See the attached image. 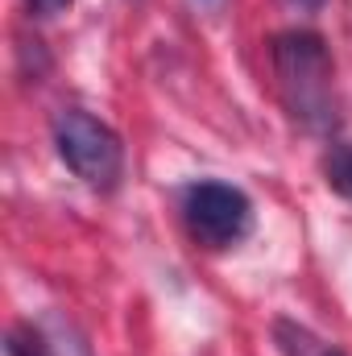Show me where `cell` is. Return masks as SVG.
I'll return each mask as SVG.
<instances>
[{
  "mask_svg": "<svg viewBox=\"0 0 352 356\" xmlns=\"http://www.w3.org/2000/svg\"><path fill=\"white\" fill-rule=\"evenodd\" d=\"M54 149L67 162V170L88 182L91 191H116L125 175V145L120 137L83 108H63L54 112Z\"/></svg>",
  "mask_w": 352,
  "mask_h": 356,
  "instance_id": "obj_2",
  "label": "cell"
},
{
  "mask_svg": "<svg viewBox=\"0 0 352 356\" xmlns=\"http://www.w3.org/2000/svg\"><path fill=\"white\" fill-rule=\"evenodd\" d=\"M273 340H278L282 356H349V353H340L336 344H323L311 327H303L294 319H278L273 323Z\"/></svg>",
  "mask_w": 352,
  "mask_h": 356,
  "instance_id": "obj_4",
  "label": "cell"
},
{
  "mask_svg": "<svg viewBox=\"0 0 352 356\" xmlns=\"http://www.w3.org/2000/svg\"><path fill=\"white\" fill-rule=\"evenodd\" d=\"M25 4H29L33 17H58V13H67L75 0H25Z\"/></svg>",
  "mask_w": 352,
  "mask_h": 356,
  "instance_id": "obj_7",
  "label": "cell"
},
{
  "mask_svg": "<svg viewBox=\"0 0 352 356\" xmlns=\"http://www.w3.org/2000/svg\"><path fill=\"white\" fill-rule=\"evenodd\" d=\"M269 58L290 120L307 133H332L340 116H336V63L328 54V42L311 29H286L273 38Z\"/></svg>",
  "mask_w": 352,
  "mask_h": 356,
  "instance_id": "obj_1",
  "label": "cell"
},
{
  "mask_svg": "<svg viewBox=\"0 0 352 356\" xmlns=\"http://www.w3.org/2000/svg\"><path fill=\"white\" fill-rule=\"evenodd\" d=\"M8 356H58V353H54V344L46 340L42 327L17 323V327L8 332Z\"/></svg>",
  "mask_w": 352,
  "mask_h": 356,
  "instance_id": "obj_6",
  "label": "cell"
},
{
  "mask_svg": "<svg viewBox=\"0 0 352 356\" xmlns=\"http://www.w3.org/2000/svg\"><path fill=\"white\" fill-rule=\"evenodd\" d=\"M290 4H298V8H319L323 0H290Z\"/></svg>",
  "mask_w": 352,
  "mask_h": 356,
  "instance_id": "obj_8",
  "label": "cell"
},
{
  "mask_svg": "<svg viewBox=\"0 0 352 356\" xmlns=\"http://www.w3.org/2000/svg\"><path fill=\"white\" fill-rule=\"evenodd\" d=\"M182 224L203 249H237L253 232V199L232 182H191L182 191Z\"/></svg>",
  "mask_w": 352,
  "mask_h": 356,
  "instance_id": "obj_3",
  "label": "cell"
},
{
  "mask_svg": "<svg viewBox=\"0 0 352 356\" xmlns=\"http://www.w3.org/2000/svg\"><path fill=\"white\" fill-rule=\"evenodd\" d=\"M323 182L340 199H352V141H336L323 154Z\"/></svg>",
  "mask_w": 352,
  "mask_h": 356,
  "instance_id": "obj_5",
  "label": "cell"
}]
</instances>
